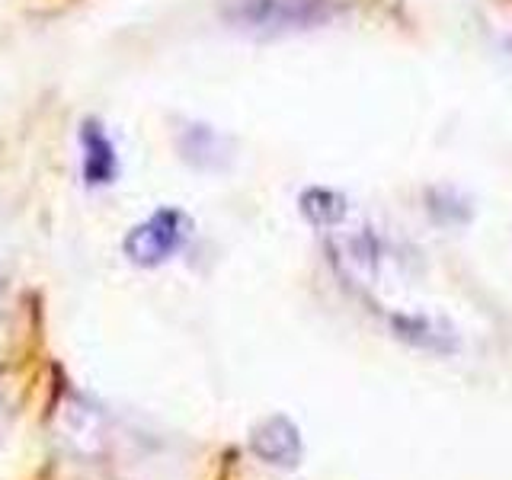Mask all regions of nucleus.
Returning a JSON list of instances; mask_svg holds the SVG:
<instances>
[{
    "label": "nucleus",
    "mask_w": 512,
    "mask_h": 480,
    "mask_svg": "<svg viewBox=\"0 0 512 480\" xmlns=\"http://www.w3.org/2000/svg\"><path fill=\"white\" fill-rule=\"evenodd\" d=\"M192 234V221L180 208H160L151 218H144L135 224L125 237V256L138 266H160L167 263L176 250H183V244Z\"/></svg>",
    "instance_id": "f03ea898"
},
{
    "label": "nucleus",
    "mask_w": 512,
    "mask_h": 480,
    "mask_svg": "<svg viewBox=\"0 0 512 480\" xmlns=\"http://www.w3.org/2000/svg\"><path fill=\"white\" fill-rule=\"evenodd\" d=\"M250 448L256 452V458L276 464V468H292L301 458L298 426L288 420V416H269V420H263L253 429Z\"/></svg>",
    "instance_id": "7ed1b4c3"
},
{
    "label": "nucleus",
    "mask_w": 512,
    "mask_h": 480,
    "mask_svg": "<svg viewBox=\"0 0 512 480\" xmlns=\"http://www.w3.org/2000/svg\"><path fill=\"white\" fill-rule=\"evenodd\" d=\"M80 148H84V180L90 186L112 183L116 176V148L96 122H87L80 132Z\"/></svg>",
    "instance_id": "20e7f679"
},
{
    "label": "nucleus",
    "mask_w": 512,
    "mask_h": 480,
    "mask_svg": "<svg viewBox=\"0 0 512 480\" xmlns=\"http://www.w3.org/2000/svg\"><path fill=\"white\" fill-rule=\"evenodd\" d=\"M349 0H224V20L256 36H282L336 20Z\"/></svg>",
    "instance_id": "f257e3e1"
}]
</instances>
